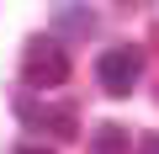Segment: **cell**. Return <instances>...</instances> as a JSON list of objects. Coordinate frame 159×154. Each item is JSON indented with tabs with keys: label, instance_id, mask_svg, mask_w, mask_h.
Returning <instances> with one entry per match:
<instances>
[{
	"label": "cell",
	"instance_id": "obj_1",
	"mask_svg": "<svg viewBox=\"0 0 159 154\" xmlns=\"http://www.w3.org/2000/svg\"><path fill=\"white\" fill-rule=\"evenodd\" d=\"M64 80H69V53L53 37H32L27 53H21V85L27 91H53Z\"/></svg>",
	"mask_w": 159,
	"mask_h": 154
},
{
	"label": "cell",
	"instance_id": "obj_2",
	"mask_svg": "<svg viewBox=\"0 0 159 154\" xmlns=\"http://www.w3.org/2000/svg\"><path fill=\"white\" fill-rule=\"evenodd\" d=\"M96 80L106 96H133V85L143 80V48L138 43H117L96 58Z\"/></svg>",
	"mask_w": 159,
	"mask_h": 154
},
{
	"label": "cell",
	"instance_id": "obj_3",
	"mask_svg": "<svg viewBox=\"0 0 159 154\" xmlns=\"http://www.w3.org/2000/svg\"><path fill=\"white\" fill-rule=\"evenodd\" d=\"M16 117L32 133H53V138H80V112L74 106H48V101H16Z\"/></svg>",
	"mask_w": 159,
	"mask_h": 154
},
{
	"label": "cell",
	"instance_id": "obj_4",
	"mask_svg": "<svg viewBox=\"0 0 159 154\" xmlns=\"http://www.w3.org/2000/svg\"><path fill=\"white\" fill-rule=\"evenodd\" d=\"M53 32L58 37H90L96 32V11L90 6H74V0L69 6H53Z\"/></svg>",
	"mask_w": 159,
	"mask_h": 154
},
{
	"label": "cell",
	"instance_id": "obj_5",
	"mask_svg": "<svg viewBox=\"0 0 159 154\" xmlns=\"http://www.w3.org/2000/svg\"><path fill=\"white\" fill-rule=\"evenodd\" d=\"M90 154H133V133L122 122H101L90 133Z\"/></svg>",
	"mask_w": 159,
	"mask_h": 154
},
{
	"label": "cell",
	"instance_id": "obj_6",
	"mask_svg": "<svg viewBox=\"0 0 159 154\" xmlns=\"http://www.w3.org/2000/svg\"><path fill=\"white\" fill-rule=\"evenodd\" d=\"M133 154H159V133H138L133 138Z\"/></svg>",
	"mask_w": 159,
	"mask_h": 154
},
{
	"label": "cell",
	"instance_id": "obj_7",
	"mask_svg": "<svg viewBox=\"0 0 159 154\" xmlns=\"http://www.w3.org/2000/svg\"><path fill=\"white\" fill-rule=\"evenodd\" d=\"M16 154H53V149H48V143H21Z\"/></svg>",
	"mask_w": 159,
	"mask_h": 154
}]
</instances>
